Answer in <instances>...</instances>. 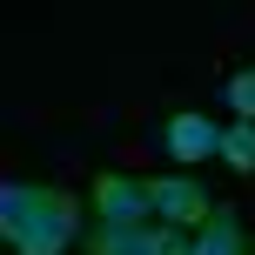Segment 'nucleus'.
<instances>
[{
    "instance_id": "nucleus-1",
    "label": "nucleus",
    "mask_w": 255,
    "mask_h": 255,
    "mask_svg": "<svg viewBox=\"0 0 255 255\" xmlns=\"http://www.w3.org/2000/svg\"><path fill=\"white\" fill-rule=\"evenodd\" d=\"M88 255H195V229H175V222H148V229H115V222H94Z\"/></svg>"
},
{
    "instance_id": "nucleus-2",
    "label": "nucleus",
    "mask_w": 255,
    "mask_h": 255,
    "mask_svg": "<svg viewBox=\"0 0 255 255\" xmlns=\"http://www.w3.org/2000/svg\"><path fill=\"white\" fill-rule=\"evenodd\" d=\"M94 215L115 222V229H148L154 222V188L141 175H94Z\"/></svg>"
},
{
    "instance_id": "nucleus-3",
    "label": "nucleus",
    "mask_w": 255,
    "mask_h": 255,
    "mask_svg": "<svg viewBox=\"0 0 255 255\" xmlns=\"http://www.w3.org/2000/svg\"><path fill=\"white\" fill-rule=\"evenodd\" d=\"M81 235H88V229H81V202L67 188H47V208H40L34 229L13 242V255H61L67 242H81Z\"/></svg>"
},
{
    "instance_id": "nucleus-4",
    "label": "nucleus",
    "mask_w": 255,
    "mask_h": 255,
    "mask_svg": "<svg viewBox=\"0 0 255 255\" xmlns=\"http://www.w3.org/2000/svg\"><path fill=\"white\" fill-rule=\"evenodd\" d=\"M148 188H154V222H175V229H202L208 215H215V202H208V188L195 175H148Z\"/></svg>"
},
{
    "instance_id": "nucleus-5",
    "label": "nucleus",
    "mask_w": 255,
    "mask_h": 255,
    "mask_svg": "<svg viewBox=\"0 0 255 255\" xmlns=\"http://www.w3.org/2000/svg\"><path fill=\"white\" fill-rule=\"evenodd\" d=\"M161 148L175 154L181 168H195V161H208V154H222V121L202 115V108H175L168 128H161Z\"/></svg>"
},
{
    "instance_id": "nucleus-6",
    "label": "nucleus",
    "mask_w": 255,
    "mask_h": 255,
    "mask_svg": "<svg viewBox=\"0 0 255 255\" xmlns=\"http://www.w3.org/2000/svg\"><path fill=\"white\" fill-rule=\"evenodd\" d=\"M40 208H47V188H40V181H7V188H0V235H7V249L34 229Z\"/></svg>"
},
{
    "instance_id": "nucleus-7",
    "label": "nucleus",
    "mask_w": 255,
    "mask_h": 255,
    "mask_svg": "<svg viewBox=\"0 0 255 255\" xmlns=\"http://www.w3.org/2000/svg\"><path fill=\"white\" fill-rule=\"evenodd\" d=\"M195 255H255L249 235H242V215H235L229 202H215V215L195 229Z\"/></svg>"
},
{
    "instance_id": "nucleus-8",
    "label": "nucleus",
    "mask_w": 255,
    "mask_h": 255,
    "mask_svg": "<svg viewBox=\"0 0 255 255\" xmlns=\"http://www.w3.org/2000/svg\"><path fill=\"white\" fill-rule=\"evenodd\" d=\"M222 161L235 175H255V121H229L222 128Z\"/></svg>"
},
{
    "instance_id": "nucleus-9",
    "label": "nucleus",
    "mask_w": 255,
    "mask_h": 255,
    "mask_svg": "<svg viewBox=\"0 0 255 255\" xmlns=\"http://www.w3.org/2000/svg\"><path fill=\"white\" fill-rule=\"evenodd\" d=\"M222 101H229V115H235V121H255V67H242V74H229Z\"/></svg>"
}]
</instances>
